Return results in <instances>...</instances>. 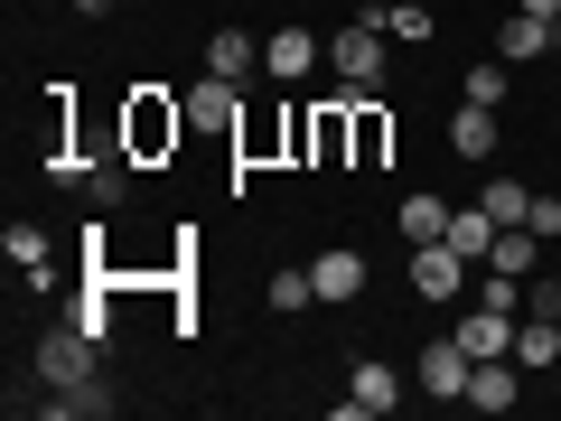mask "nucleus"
<instances>
[{
	"instance_id": "nucleus-22",
	"label": "nucleus",
	"mask_w": 561,
	"mask_h": 421,
	"mask_svg": "<svg viewBox=\"0 0 561 421\" xmlns=\"http://www.w3.org/2000/svg\"><path fill=\"white\" fill-rule=\"evenodd\" d=\"M449 235V206L440 197H402V243H440Z\"/></svg>"
},
{
	"instance_id": "nucleus-28",
	"label": "nucleus",
	"mask_w": 561,
	"mask_h": 421,
	"mask_svg": "<svg viewBox=\"0 0 561 421\" xmlns=\"http://www.w3.org/2000/svg\"><path fill=\"white\" fill-rule=\"evenodd\" d=\"M524 10H542V20H561V0H524Z\"/></svg>"
},
{
	"instance_id": "nucleus-6",
	"label": "nucleus",
	"mask_w": 561,
	"mask_h": 421,
	"mask_svg": "<svg viewBox=\"0 0 561 421\" xmlns=\"http://www.w3.org/2000/svg\"><path fill=\"white\" fill-rule=\"evenodd\" d=\"M187 132H225L234 140L243 132V84L234 76H197L187 84Z\"/></svg>"
},
{
	"instance_id": "nucleus-19",
	"label": "nucleus",
	"mask_w": 561,
	"mask_h": 421,
	"mask_svg": "<svg viewBox=\"0 0 561 421\" xmlns=\"http://www.w3.org/2000/svg\"><path fill=\"white\" fill-rule=\"evenodd\" d=\"M440 243H459L468 262H486V243H496V216H486V206H449V235Z\"/></svg>"
},
{
	"instance_id": "nucleus-5",
	"label": "nucleus",
	"mask_w": 561,
	"mask_h": 421,
	"mask_svg": "<svg viewBox=\"0 0 561 421\" xmlns=\"http://www.w3.org/2000/svg\"><path fill=\"white\" fill-rule=\"evenodd\" d=\"M468 272H478V262H468L459 243H412V300H459Z\"/></svg>"
},
{
	"instance_id": "nucleus-27",
	"label": "nucleus",
	"mask_w": 561,
	"mask_h": 421,
	"mask_svg": "<svg viewBox=\"0 0 561 421\" xmlns=\"http://www.w3.org/2000/svg\"><path fill=\"white\" fill-rule=\"evenodd\" d=\"M113 10H122V0H76V20H113Z\"/></svg>"
},
{
	"instance_id": "nucleus-11",
	"label": "nucleus",
	"mask_w": 561,
	"mask_h": 421,
	"mask_svg": "<svg viewBox=\"0 0 561 421\" xmlns=\"http://www.w3.org/2000/svg\"><path fill=\"white\" fill-rule=\"evenodd\" d=\"M561 47V20H542V10H515V20L496 29V57L505 66H534V57H552Z\"/></svg>"
},
{
	"instance_id": "nucleus-18",
	"label": "nucleus",
	"mask_w": 561,
	"mask_h": 421,
	"mask_svg": "<svg viewBox=\"0 0 561 421\" xmlns=\"http://www.w3.org/2000/svg\"><path fill=\"white\" fill-rule=\"evenodd\" d=\"M253 66H262V47L253 38H243V29H216V38H206V76H253Z\"/></svg>"
},
{
	"instance_id": "nucleus-7",
	"label": "nucleus",
	"mask_w": 561,
	"mask_h": 421,
	"mask_svg": "<svg viewBox=\"0 0 561 421\" xmlns=\"http://www.w3.org/2000/svg\"><path fill=\"white\" fill-rule=\"evenodd\" d=\"M309 281H319V309H356L365 300V253H356V243H319Z\"/></svg>"
},
{
	"instance_id": "nucleus-23",
	"label": "nucleus",
	"mask_w": 561,
	"mask_h": 421,
	"mask_svg": "<svg viewBox=\"0 0 561 421\" xmlns=\"http://www.w3.org/2000/svg\"><path fill=\"white\" fill-rule=\"evenodd\" d=\"M309 300H319V281H309V272H272V309H280V319H300Z\"/></svg>"
},
{
	"instance_id": "nucleus-14",
	"label": "nucleus",
	"mask_w": 561,
	"mask_h": 421,
	"mask_svg": "<svg viewBox=\"0 0 561 421\" xmlns=\"http://www.w3.org/2000/svg\"><path fill=\"white\" fill-rule=\"evenodd\" d=\"M449 338L468 346V365H486V356H515V319H505V309H468V319L449 328Z\"/></svg>"
},
{
	"instance_id": "nucleus-17",
	"label": "nucleus",
	"mask_w": 561,
	"mask_h": 421,
	"mask_svg": "<svg viewBox=\"0 0 561 421\" xmlns=\"http://www.w3.org/2000/svg\"><path fill=\"white\" fill-rule=\"evenodd\" d=\"M515 365L524 375H552L561 365V319H515Z\"/></svg>"
},
{
	"instance_id": "nucleus-21",
	"label": "nucleus",
	"mask_w": 561,
	"mask_h": 421,
	"mask_svg": "<svg viewBox=\"0 0 561 421\" xmlns=\"http://www.w3.org/2000/svg\"><path fill=\"white\" fill-rule=\"evenodd\" d=\"M0 253H10V272L47 281V235H38V225H10V235H0Z\"/></svg>"
},
{
	"instance_id": "nucleus-1",
	"label": "nucleus",
	"mask_w": 561,
	"mask_h": 421,
	"mask_svg": "<svg viewBox=\"0 0 561 421\" xmlns=\"http://www.w3.org/2000/svg\"><path fill=\"white\" fill-rule=\"evenodd\" d=\"M122 150H131L140 169H160V160H179V140H187V94H169V84H131L122 94Z\"/></svg>"
},
{
	"instance_id": "nucleus-13",
	"label": "nucleus",
	"mask_w": 561,
	"mask_h": 421,
	"mask_svg": "<svg viewBox=\"0 0 561 421\" xmlns=\"http://www.w3.org/2000/svg\"><path fill=\"white\" fill-rule=\"evenodd\" d=\"M309 66H319V38H309V29H272V38H262V76L272 84H300Z\"/></svg>"
},
{
	"instance_id": "nucleus-25",
	"label": "nucleus",
	"mask_w": 561,
	"mask_h": 421,
	"mask_svg": "<svg viewBox=\"0 0 561 421\" xmlns=\"http://www.w3.org/2000/svg\"><path fill=\"white\" fill-rule=\"evenodd\" d=\"M468 103H505V57H486V66H468V84H459Z\"/></svg>"
},
{
	"instance_id": "nucleus-8",
	"label": "nucleus",
	"mask_w": 561,
	"mask_h": 421,
	"mask_svg": "<svg viewBox=\"0 0 561 421\" xmlns=\"http://www.w3.org/2000/svg\"><path fill=\"white\" fill-rule=\"evenodd\" d=\"M356 160V122H346V94L309 103V169H346Z\"/></svg>"
},
{
	"instance_id": "nucleus-9",
	"label": "nucleus",
	"mask_w": 561,
	"mask_h": 421,
	"mask_svg": "<svg viewBox=\"0 0 561 421\" xmlns=\"http://www.w3.org/2000/svg\"><path fill=\"white\" fill-rule=\"evenodd\" d=\"M412 375H421V394H440V402H468V346L459 338H431L412 356Z\"/></svg>"
},
{
	"instance_id": "nucleus-12",
	"label": "nucleus",
	"mask_w": 561,
	"mask_h": 421,
	"mask_svg": "<svg viewBox=\"0 0 561 421\" xmlns=\"http://www.w3.org/2000/svg\"><path fill=\"white\" fill-rule=\"evenodd\" d=\"M449 150H459V160H496V150H505L496 103H459V113H449Z\"/></svg>"
},
{
	"instance_id": "nucleus-16",
	"label": "nucleus",
	"mask_w": 561,
	"mask_h": 421,
	"mask_svg": "<svg viewBox=\"0 0 561 421\" xmlns=\"http://www.w3.org/2000/svg\"><path fill=\"white\" fill-rule=\"evenodd\" d=\"M346 402H356V412H393L402 402V375L383 356H356V375H346Z\"/></svg>"
},
{
	"instance_id": "nucleus-20",
	"label": "nucleus",
	"mask_w": 561,
	"mask_h": 421,
	"mask_svg": "<svg viewBox=\"0 0 561 421\" xmlns=\"http://www.w3.org/2000/svg\"><path fill=\"white\" fill-rule=\"evenodd\" d=\"M478 206H486L496 225H534V187H524V179H486Z\"/></svg>"
},
{
	"instance_id": "nucleus-26",
	"label": "nucleus",
	"mask_w": 561,
	"mask_h": 421,
	"mask_svg": "<svg viewBox=\"0 0 561 421\" xmlns=\"http://www.w3.org/2000/svg\"><path fill=\"white\" fill-rule=\"evenodd\" d=\"M534 235H542V243H561V187H552V197L534 187Z\"/></svg>"
},
{
	"instance_id": "nucleus-15",
	"label": "nucleus",
	"mask_w": 561,
	"mask_h": 421,
	"mask_svg": "<svg viewBox=\"0 0 561 421\" xmlns=\"http://www.w3.org/2000/svg\"><path fill=\"white\" fill-rule=\"evenodd\" d=\"M131 150H122V140H113V160H84V197H94V216H113V206L122 197H131Z\"/></svg>"
},
{
	"instance_id": "nucleus-3",
	"label": "nucleus",
	"mask_w": 561,
	"mask_h": 421,
	"mask_svg": "<svg viewBox=\"0 0 561 421\" xmlns=\"http://www.w3.org/2000/svg\"><path fill=\"white\" fill-rule=\"evenodd\" d=\"M383 47H393V29H383L375 10H356V20L328 38V66H337V84H383Z\"/></svg>"
},
{
	"instance_id": "nucleus-10",
	"label": "nucleus",
	"mask_w": 561,
	"mask_h": 421,
	"mask_svg": "<svg viewBox=\"0 0 561 421\" xmlns=\"http://www.w3.org/2000/svg\"><path fill=\"white\" fill-rule=\"evenodd\" d=\"M515 402H524V365L515 356L468 365V412H515Z\"/></svg>"
},
{
	"instance_id": "nucleus-2",
	"label": "nucleus",
	"mask_w": 561,
	"mask_h": 421,
	"mask_svg": "<svg viewBox=\"0 0 561 421\" xmlns=\"http://www.w3.org/2000/svg\"><path fill=\"white\" fill-rule=\"evenodd\" d=\"M94 328H76V319H57V328H47V338H38V356H28V365H38V384H47V394H66V384H94Z\"/></svg>"
},
{
	"instance_id": "nucleus-24",
	"label": "nucleus",
	"mask_w": 561,
	"mask_h": 421,
	"mask_svg": "<svg viewBox=\"0 0 561 421\" xmlns=\"http://www.w3.org/2000/svg\"><path fill=\"white\" fill-rule=\"evenodd\" d=\"M375 20L393 29L402 47H421V38H431V10H421V0H393V10H375Z\"/></svg>"
},
{
	"instance_id": "nucleus-4",
	"label": "nucleus",
	"mask_w": 561,
	"mask_h": 421,
	"mask_svg": "<svg viewBox=\"0 0 561 421\" xmlns=\"http://www.w3.org/2000/svg\"><path fill=\"white\" fill-rule=\"evenodd\" d=\"M346 122H356V160H346V169H383V160H393V113H383V84H346Z\"/></svg>"
}]
</instances>
